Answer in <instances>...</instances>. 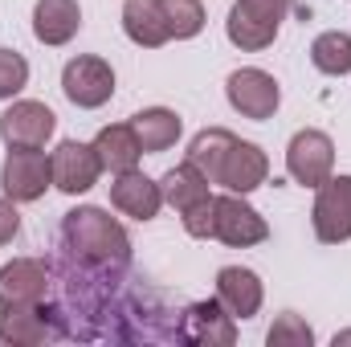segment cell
Masks as SVG:
<instances>
[{"mask_svg": "<svg viewBox=\"0 0 351 347\" xmlns=\"http://www.w3.org/2000/svg\"><path fill=\"white\" fill-rule=\"evenodd\" d=\"M213 237L229 250H250V246H262L269 237V225L265 217L241 196V192H225V196H213Z\"/></svg>", "mask_w": 351, "mask_h": 347, "instance_id": "cell-4", "label": "cell"}, {"mask_svg": "<svg viewBox=\"0 0 351 347\" xmlns=\"http://www.w3.org/2000/svg\"><path fill=\"white\" fill-rule=\"evenodd\" d=\"M339 344H351V331H339V335H335V347Z\"/></svg>", "mask_w": 351, "mask_h": 347, "instance_id": "cell-29", "label": "cell"}, {"mask_svg": "<svg viewBox=\"0 0 351 347\" xmlns=\"http://www.w3.org/2000/svg\"><path fill=\"white\" fill-rule=\"evenodd\" d=\"M160 12H164V25H168V37L172 41H188L204 29V4L200 0H160Z\"/></svg>", "mask_w": 351, "mask_h": 347, "instance_id": "cell-24", "label": "cell"}, {"mask_svg": "<svg viewBox=\"0 0 351 347\" xmlns=\"http://www.w3.org/2000/svg\"><path fill=\"white\" fill-rule=\"evenodd\" d=\"M265 180H269V160H265V152L258 143H250V139H237V143L229 147L221 172H217V184L229 188V192L250 196V192L262 188Z\"/></svg>", "mask_w": 351, "mask_h": 347, "instance_id": "cell-15", "label": "cell"}, {"mask_svg": "<svg viewBox=\"0 0 351 347\" xmlns=\"http://www.w3.org/2000/svg\"><path fill=\"white\" fill-rule=\"evenodd\" d=\"M123 33L139 49H160L172 41L164 12H160V0H123Z\"/></svg>", "mask_w": 351, "mask_h": 347, "instance_id": "cell-19", "label": "cell"}, {"mask_svg": "<svg viewBox=\"0 0 351 347\" xmlns=\"http://www.w3.org/2000/svg\"><path fill=\"white\" fill-rule=\"evenodd\" d=\"M311 62L319 74H331V78H343L351 74V33L343 29H327L311 41Z\"/></svg>", "mask_w": 351, "mask_h": 347, "instance_id": "cell-23", "label": "cell"}, {"mask_svg": "<svg viewBox=\"0 0 351 347\" xmlns=\"http://www.w3.org/2000/svg\"><path fill=\"white\" fill-rule=\"evenodd\" d=\"M58 254L86 265V270H127L131 265V237L106 208L78 204L62 217Z\"/></svg>", "mask_w": 351, "mask_h": 347, "instance_id": "cell-1", "label": "cell"}, {"mask_svg": "<svg viewBox=\"0 0 351 347\" xmlns=\"http://www.w3.org/2000/svg\"><path fill=\"white\" fill-rule=\"evenodd\" d=\"M49 168H53V188L66 192V196H82L98 184L102 164H98V152L94 143L82 139H62L53 152H49Z\"/></svg>", "mask_w": 351, "mask_h": 347, "instance_id": "cell-11", "label": "cell"}, {"mask_svg": "<svg viewBox=\"0 0 351 347\" xmlns=\"http://www.w3.org/2000/svg\"><path fill=\"white\" fill-rule=\"evenodd\" d=\"M49 184H53V168L41 147H8V156L0 164V188L8 200H16V204L41 200Z\"/></svg>", "mask_w": 351, "mask_h": 347, "instance_id": "cell-5", "label": "cell"}, {"mask_svg": "<svg viewBox=\"0 0 351 347\" xmlns=\"http://www.w3.org/2000/svg\"><path fill=\"white\" fill-rule=\"evenodd\" d=\"M66 323L58 302H29V307H0V344L37 347V344H66Z\"/></svg>", "mask_w": 351, "mask_h": 347, "instance_id": "cell-3", "label": "cell"}, {"mask_svg": "<svg viewBox=\"0 0 351 347\" xmlns=\"http://www.w3.org/2000/svg\"><path fill=\"white\" fill-rule=\"evenodd\" d=\"M180 344L192 347H233L237 344V319L221 307V298H200L184 307V323H180Z\"/></svg>", "mask_w": 351, "mask_h": 347, "instance_id": "cell-10", "label": "cell"}, {"mask_svg": "<svg viewBox=\"0 0 351 347\" xmlns=\"http://www.w3.org/2000/svg\"><path fill=\"white\" fill-rule=\"evenodd\" d=\"M290 8H294V0H233L229 21H225V37L241 53H262L265 45H274Z\"/></svg>", "mask_w": 351, "mask_h": 347, "instance_id": "cell-2", "label": "cell"}, {"mask_svg": "<svg viewBox=\"0 0 351 347\" xmlns=\"http://www.w3.org/2000/svg\"><path fill=\"white\" fill-rule=\"evenodd\" d=\"M286 172L302 188H319L327 176L335 172V143H331V135L315 131V127L294 131V139L286 143Z\"/></svg>", "mask_w": 351, "mask_h": 347, "instance_id": "cell-8", "label": "cell"}, {"mask_svg": "<svg viewBox=\"0 0 351 347\" xmlns=\"http://www.w3.org/2000/svg\"><path fill=\"white\" fill-rule=\"evenodd\" d=\"M213 217H217V208H213V196H208V200H200L196 208L180 213V221H184V233H188V237H196V241L213 237Z\"/></svg>", "mask_w": 351, "mask_h": 347, "instance_id": "cell-27", "label": "cell"}, {"mask_svg": "<svg viewBox=\"0 0 351 347\" xmlns=\"http://www.w3.org/2000/svg\"><path fill=\"white\" fill-rule=\"evenodd\" d=\"M225 98L241 119L262 123V119H274V110L282 102V86L274 82V74H265L258 66H241L225 78Z\"/></svg>", "mask_w": 351, "mask_h": 347, "instance_id": "cell-9", "label": "cell"}, {"mask_svg": "<svg viewBox=\"0 0 351 347\" xmlns=\"http://www.w3.org/2000/svg\"><path fill=\"white\" fill-rule=\"evenodd\" d=\"M16 233H21V213H16V200L0 196V246H8Z\"/></svg>", "mask_w": 351, "mask_h": 347, "instance_id": "cell-28", "label": "cell"}, {"mask_svg": "<svg viewBox=\"0 0 351 347\" xmlns=\"http://www.w3.org/2000/svg\"><path fill=\"white\" fill-rule=\"evenodd\" d=\"M58 131V115L37 98H16L0 115V139L8 147H45Z\"/></svg>", "mask_w": 351, "mask_h": 347, "instance_id": "cell-12", "label": "cell"}, {"mask_svg": "<svg viewBox=\"0 0 351 347\" xmlns=\"http://www.w3.org/2000/svg\"><path fill=\"white\" fill-rule=\"evenodd\" d=\"M29 86V62L16 49H0V98H16Z\"/></svg>", "mask_w": 351, "mask_h": 347, "instance_id": "cell-26", "label": "cell"}, {"mask_svg": "<svg viewBox=\"0 0 351 347\" xmlns=\"http://www.w3.org/2000/svg\"><path fill=\"white\" fill-rule=\"evenodd\" d=\"M49 294H53L49 261L12 258L0 265V307H29V302H45Z\"/></svg>", "mask_w": 351, "mask_h": 347, "instance_id": "cell-13", "label": "cell"}, {"mask_svg": "<svg viewBox=\"0 0 351 347\" xmlns=\"http://www.w3.org/2000/svg\"><path fill=\"white\" fill-rule=\"evenodd\" d=\"M160 188H164V204H172L176 213H188V208H196L200 200L213 196V192H208V188H213L208 176L200 172V168H192L188 160H184L180 168H172V172H164Z\"/></svg>", "mask_w": 351, "mask_h": 347, "instance_id": "cell-21", "label": "cell"}, {"mask_svg": "<svg viewBox=\"0 0 351 347\" xmlns=\"http://www.w3.org/2000/svg\"><path fill=\"white\" fill-rule=\"evenodd\" d=\"M233 143H237L233 131H225V127H204V131L192 135V143H188V164L208 176V184H217V172H221V164H225V156H229Z\"/></svg>", "mask_w": 351, "mask_h": 347, "instance_id": "cell-22", "label": "cell"}, {"mask_svg": "<svg viewBox=\"0 0 351 347\" xmlns=\"http://www.w3.org/2000/svg\"><path fill=\"white\" fill-rule=\"evenodd\" d=\"M265 344H269V347H311V344H315V331H311V323H306L302 315L286 311V315H278V319H274V327H269Z\"/></svg>", "mask_w": 351, "mask_h": 347, "instance_id": "cell-25", "label": "cell"}, {"mask_svg": "<svg viewBox=\"0 0 351 347\" xmlns=\"http://www.w3.org/2000/svg\"><path fill=\"white\" fill-rule=\"evenodd\" d=\"M131 127H135V135H139L143 156H160V152L176 147V139H180V131H184L180 115L168 110V106H143V110L131 119Z\"/></svg>", "mask_w": 351, "mask_h": 347, "instance_id": "cell-20", "label": "cell"}, {"mask_svg": "<svg viewBox=\"0 0 351 347\" xmlns=\"http://www.w3.org/2000/svg\"><path fill=\"white\" fill-rule=\"evenodd\" d=\"M94 152H98L102 172H114V176L139 168V156H143L139 135H135L131 123H110V127H102V131L94 135Z\"/></svg>", "mask_w": 351, "mask_h": 347, "instance_id": "cell-18", "label": "cell"}, {"mask_svg": "<svg viewBox=\"0 0 351 347\" xmlns=\"http://www.w3.org/2000/svg\"><path fill=\"white\" fill-rule=\"evenodd\" d=\"M217 298H221V307L241 323V319H254L258 311H262V278L254 274V270H245V265H225V270H217Z\"/></svg>", "mask_w": 351, "mask_h": 347, "instance_id": "cell-16", "label": "cell"}, {"mask_svg": "<svg viewBox=\"0 0 351 347\" xmlns=\"http://www.w3.org/2000/svg\"><path fill=\"white\" fill-rule=\"evenodd\" d=\"M311 225H315V237L323 246L351 241V176H327L315 188Z\"/></svg>", "mask_w": 351, "mask_h": 347, "instance_id": "cell-6", "label": "cell"}, {"mask_svg": "<svg viewBox=\"0 0 351 347\" xmlns=\"http://www.w3.org/2000/svg\"><path fill=\"white\" fill-rule=\"evenodd\" d=\"M62 94L82 106V110H98L114 98V70L106 58H94V53H78L66 62L62 70Z\"/></svg>", "mask_w": 351, "mask_h": 347, "instance_id": "cell-7", "label": "cell"}, {"mask_svg": "<svg viewBox=\"0 0 351 347\" xmlns=\"http://www.w3.org/2000/svg\"><path fill=\"white\" fill-rule=\"evenodd\" d=\"M110 204H114L123 217L156 221L160 208H164V188H160V180L143 176L139 168H131V172H119L110 180Z\"/></svg>", "mask_w": 351, "mask_h": 347, "instance_id": "cell-14", "label": "cell"}, {"mask_svg": "<svg viewBox=\"0 0 351 347\" xmlns=\"http://www.w3.org/2000/svg\"><path fill=\"white\" fill-rule=\"evenodd\" d=\"M82 29L78 0H37L33 8V37L41 45H70Z\"/></svg>", "mask_w": 351, "mask_h": 347, "instance_id": "cell-17", "label": "cell"}]
</instances>
